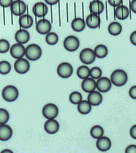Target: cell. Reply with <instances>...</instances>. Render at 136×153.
I'll return each mask as SVG.
<instances>
[{
  "mask_svg": "<svg viewBox=\"0 0 136 153\" xmlns=\"http://www.w3.org/2000/svg\"><path fill=\"white\" fill-rule=\"evenodd\" d=\"M128 80V75L127 73L121 69L114 71L111 76V81L114 85L117 87H122L126 84Z\"/></svg>",
  "mask_w": 136,
  "mask_h": 153,
  "instance_id": "obj_1",
  "label": "cell"
},
{
  "mask_svg": "<svg viewBox=\"0 0 136 153\" xmlns=\"http://www.w3.org/2000/svg\"><path fill=\"white\" fill-rule=\"evenodd\" d=\"M42 55V48L36 44H30L25 48V55L29 60L36 61L40 59Z\"/></svg>",
  "mask_w": 136,
  "mask_h": 153,
  "instance_id": "obj_2",
  "label": "cell"
},
{
  "mask_svg": "<svg viewBox=\"0 0 136 153\" xmlns=\"http://www.w3.org/2000/svg\"><path fill=\"white\" fill-rule=\"evenodd\" d=\"M19 96L18 88L13 85L6 86L2 91V97L4 100L8 102L15 101Z\"/></svg>",
  "mask_w": 136,
  "mask_h": 153,
  "instance_id": "obj_3",
  "label": "cell"
},
{
  "mask_svg": "<svg viewBox=\"0 0 136 153\" xmlns=\"http://www.w3.org/2000/svg\"><path fill=\"white\" fill-rule=\"evenodd\" d=\"M63 47L68 52H75L80 47V41L75 36H68L64 40Z\"/></svg>",
  "mask_w": 136,
  "mask_h": 153,
  "instance_id": "obj_4",
  "label": "cell"
},
{
  "mask_svg": "<svg viewBox=\"0 0 136 153\" xmlns=\"http://www.w3.org/2000/svg\"><path fill=\"white\" fill-rule=\"evenodd\" d=\"M74 68L68 62H63L57 67V74L61 78L67 79L72 75Z\"/></svg>",
  "mask_w": 136,
  "mask_h": 153,
  "instance_id": "obj_5",
  "label": "cell"
},
{
  "mask_svg": "<svg viewBox=\"0 0 136 153\" xmlns=\"http://www.w3.org/2000/svg\"><path fill=\"white\" fill-rule=\"evenodd\" d=\"M95 57L94 50L91 48L83 49L80 53V60L85 65L92 64L95 60Z\"/></svg>",
  "mask_w": 136,
  "mask_h": 153,
  "instance_id": "obj_6",
  "label": "cell"
},
{
  "mask_svg": "<svg viewBox=\"0 0 136 153\" xmlns=\"http://www.w3.org/2000/svg\"><path fill=\"white\" fill-rule=\"evenodd\" d=\"M58 108L54 104H48L45 105L43 109L42 114L43 116L47 119H55L58 115Z\"/></svg>",
  "mask_w": 136,
  "mask_h": 153,
  "instance_id": "obj_7",
  "label": "cell"
},
{
  "mask_svg": "<svg viewBox=\"0 0 136 153\" xmlns=\"http://www.w3.org/2000/svg\"><path fill=\"white\" fill-rule=\"evenodd\" d=\"M11 11L15 16H20L25 14L27 10V5L22 0H15L10 6Z\"/></svg>",
  "mask_w": 136,
  "mask_h": 153,
  "instance_id": "obj_8",
  "label": "cell"
},
{
  "mask_svg": "<svg viewBox=\"0 0 136 153\" xmlns=\"http://www.w3.org/2000/svg\"><path fill=\"white\" fill-rule=\"evenodd\" d=\"M14 68L18 74H27L30 68V62L27 59L23 58L17 59L14 63Z\"/></svg>",
  "mask_w": 136,
  "mask_h": 153,
  "instance_id": "obj_9",
  "label": "cell"
},
{
  "mask_svg": "<svg viewBox=\"0 0 136 153\" xmlns=\"http://www.w3.org/2000/svg\"><path fill=\"white\" fill-rule=\"evenodd\" d=\"M96 88L99 92H107L112 88V82L107 77H100L96 82Z\"/></svg>",
  "mask_w": 136,
  "mask_h": 153,
  "instance_id": "obj_10",
  "label": "cell"
},
{
  "mask_svg": "<svg viewBox=\"0 0 136 153\" xmlns=\"http://www.w3.org/2000/svg\"><path fill=\"white\" fill-rule=\"evenodd\" d=\"M36 30L38 33L41 35H47L51 30V23L46 19H42L39 20L36 25Z\"/></svg>",
  "mask_w": 136,
  "mask_h": 153,
  "instance_id": "obj_11",
  "label": "cell"
},
{
  "mask_svg": "<svg viewBox=\"0 0 136 153\" xmlns=\"http://www.w3.org/2000/svg\"><path fill=\"white\" fill-rule=\"evenodd\" d=\"M10 54L13 58L19 59L23 58L25 53V48L22 44L16 43L10 48Z\"/></svg>",
  "mask_w": 136,
  "mask_h": 153,
  "instance_id": "obj_12",
  "label": "cell"
},
{
  "mask_svg": "<svg viewBox=\"0 0 136 153\" xmlns=\"http://www.w3.org/2000/svg\"><path fill=\"white\" fill-rule=\"evenodd\" d=\"M96 143L97 148L101 152H106L111 149L112 146V142L111 139L106 136H102L97 139Z\"/></svg>",
  "mask_w": 136,
  "mask_h": 153,
  "instance_id": "obj_13",
  "label": "cell"
},
{
  "mask_svg": "<svg viewBox=\"0 0 136 153\" xmlns=\"http://www.w3.org/2000/svg\"><path fill=\"white\" fill-rule=\"evenodd\" d=\"M45 131L50 134H56L60 129V125L58 121L54 119H48L44 125Z\"/></svg>",
  "mask_w": 136,
  "mask_h": 153,
  "instance_id": "obj_14",
  "label": "cell"
},
{
  "mask_svg": "<svg viewBox=\"0 0 136 153\" xmlns=\"http://www.w3.org/2000/svg\"><path fill=\"white\" fill-rule=\"evenodd\" d=\"M48 7L43 2H38L35 3L33 7V14L38 18H42L46 16L48 13Z\"/></svg>",
  "mask_w": 136,
  "mask_h": 153,
  "instance_id": "obj_15",
  "label": "cell"
},
{
  "mask_svg": "<svg viewBox=\"0 0 136 153\" xmlns=\"http://www.w3.org/2000/svg\"><path fill=\"white\" fill-rule=\"evenodd\" d=\"M13 136V130L11 127L7 124L0 125V141H7Z\"/></svg>",
  "mask_w": 136,
  "mask_h": 153,
  "instance_id": "obj_16",
  "label": "cell"
},
{
  "mask_svg": "<svg viewBox=\"0 0 136 153\" xmlns=\"http://www.w3.org/2000/svg\"><path fill=\"white\" fill-rule=\"evenodd\" d=\"M89 10L92 14L99 15L104 10V4L100 0H93L90 3Z\"/></svg>",
  "mask_w": 136,
  "mask_h": 153,
  "instance_id": "obj_17",
  "label": "cell"
},
{
  "mask_svg": "<svg viewBox=\"0 0 136 153\" xmlns=\"http://www.w3.org/2000/svg\"><path fill=\"white\" fill-rule=\"evenodd\" d=\"M15 38L18 43L23 45L29 42L30 35L27 30L25 29L19 30L15 33Z\"/></svg>",
  "mask_w": 136,
  "mask_h": 153,
  "instance_id": "obj_18",
  "label": "cell"
},
{
  "mask_svg": "<svg viewBox=\"0 0 136 153\" xmlns=\"http://www.w3.org/2000/svg\"><path fill=\"white\" fill-rule=\"evenodd\" d=\"M87 100L92 105L98 106L102 102L103 96L99 91H94L89 93Z\"/></svg>",
  "mask_w": 136,
  "mask_h": 153,
  "instance_id": "obj_19",
  "label": "cell"
},
{
  "mask_svg": "<svg viewBox=\"0 0 136 153\" xmlns=\"http://www.w3.org/2000/svg\"><path fill=\"white\" fill-rule=\"evenodd\" d=\"M85 24L90 28L95 29L98 28L100 24V19L99 16L92 13L89 15L85 20Z\"/></svg>",
  "mask_w": 136,
  "mask_h": 153,
  "instance_id": "obj_20",
  "label": "cell"
},
{
  "mask_svg": "<svg viewBox=\"0 0 136 153\" xmlns=\"http://www.w3.org/2000/svg\"><path fill=\"white\" fill-rule=\"evenodd\" d=\"M82 90L87 93H90L96 88V82L92 78H86L82 82Z\"/></svg>",
  "mask_w": 136,
  "mask_h": 153,
  "instance_id": "obj_21",
  "label": "cell"
},
{
  "mask_svg": "<svg viewBox=\"0 0 136 153\" xmlns=\"http://www.w3.org/2000/svg\"><path fill=\"white\" fill-rule=\"evenodd\" d=\"M115 15L120 20H125L129 17V10L126 6L120 5L115 10Z\"/></svg>",
  "mask_w": 136,
  "mask_h": 153,
  "instance_id": "obj_22",
  "label": "cell"
},
{
  "mask_svg": "<svg viewBox=\"0 0 136 153\" xmlns=\"http://www.w3.org/2000/svg\"><path fill=\"white\" fill-rule=\"evenodd\" d=\"M19 24L24 29L30 28L33 24V19L29 15H23L19 17Z\"/></svg>",
  "mask_w": 136,
  "mask_h": 153,
  "instance_id": "obj_23",
  "label": "cell"
},
{
  "mask_svg": "<svg viewBox=\"0 0 136 153\" xmlns=\"http://www.w3.org/2000/svg\"><path fill=\"white\" fill-rule=\"evenodd\" d=\"M86 24L83 19L81 18H76L72 22L71 27L73 30L76 32H80L85 29Z\"/></svg>",
  "mask_w": 136,
  "mask_h": 153,
  "instance_id": "obj_24",
  "label": "cell"
},
{
  "mask_svg": "<svg viewBox=\"0 0 136 153\" xmlns=\"http://www.w3.org/2000/svg\"><path fill=\"white\" fill-rule=\"evenodd\" d=\"M77 105L78 111L83 115L88 114L92 110V105L88 100H82Z\"/></svg>",
  "mask_w": 136,
  "mask_h": 153,
  "instance_id": "obj_25",
  "label": "cell"
},
{
  "mask_svg": "<svg viewBox=\"0 0 136 153\" xmlns=\"http://www.w3.org/2000/svg\"><path fill=\"white\" fill-rule=\"evenodd\" d=\"M122 31V25L117 22H112L109 25L108 31L111 35L117 36L119 35Z\"/></svg>",
  "mask_w": 136,
  "mask_h": 153,
  "instance_id": "obj_26",
  "label": "cell"
},
{
  "mask_svg": "<svg viewBox=\"0 0 136 153\" xmlns=\"http://www.w3.org/2000/svg\"><path fill=\"white\" fill-rule=\"evenodd\" d=\"M94 52L97 58L103 59L108 55V48L104 45H99L95 48Z\"/></svg>",
  "mask_w": 136,
  "mask_h": 153,
  "instance_id": "obj_27",
  "label": "cell"
},
{
  "mask_svg": "<svg viewBox=\"0 0 136 153\" xmlns=\"http://www.w3.org/2000/svg\"><path fill=\"white\" fill-rule=\"evenodd\" d=\"M104 130L100 126H94L90 130V135L94 139H99L103 136Z\"/></svg>",
  "mask_w": 136,
  "mask_h": 153,
  "instance_id": "obj_28",
  "label": "cell"
},
{
  "mask_svg": "<svg viewBox=\"0 0 136 153\" xmlns=\"http://www.w3.org/2000/svg\"><path fill=\"white\" fill-rule=\"evenodd\" d=\"M90 68L86 65H82L78 68L77 71V76L81 79H85L90 76Z\"/></svg>",
  "mask_w": 136,
  "mask_h": 153,
  "instance_id": "obj_29",
  "label": "cell"
},
{
  "mask_svg": "<svg viewBox=\"0 0 136 153\" xmlns=\"http://www.w3.org/2000/svg\"><path fill=\"white\" fill-rule=\"evenodd\" d=\"M45 40L49 45H55L58 42V36L54 32H49L45 37Z\"/></svg>",
  "mask_w": 136,
  "mask_h": 153,
  "instance_id": "obj_30",
  "label": "cell"
},
{
  "mask_svg": "<svg viewBox=\"0 0 136 153\" xmlns=\"http://www.w3.org/2000/svg\"><path fill=\"white\" fill-rule=\"evenodd\" d=\"M11 70V66L10 63L6 61L3 60L0 62V74L5 75L8 74Z\"/></svg>",
  "mask_w": 136,
  "mask_h": 153,
  "instance_id": "obj_31",
  "label": "cell"
},
{
  "mask_svg": "<svg viewBox=\"0 0 136 153\" xmlns=\"http://www.w3.org/2000/svg\"><path fill=\"white\" fill-rule=\"evenodd\" d=\"M69 100L72 104L74 105H77L82 100V95L79 92H73L70 95Z\"/></svg>",
  "mask_w": 136,
  "mask_h": 153,
  "instance_id": "obj_32",
  "label": "cell"
},
{
  "mask_svg": "<svg viewBox=\"0 0 136 153\" xmlns=\"http://www.w3.org/2000/svg\"><path fill=\"white\" fill-rule=\"evenodd\" d=\"M10 119V114L8 111L4 109H0V125L8 123Z\"/></svg>",
  "mask_w": 136,
  "mask_h": 153,
  "instance_id": "obj_33",
  "label": "cell"
},
{
  "mask_svg": "<svg viewBox=\"0 0 136 153\" xmlns=\"http://www.w3.org/2000/svg\"><path fill=\"white\" fill-rule=\"evenodd\" d=\"M102 75V70L98 67H94L90 70V76L93 79H99Z\"/></svg>",
  "mask_w": 136,
  "mask_h": 153,
  "instance_id": "obj_34",
  "label": "cell"
},
{
  "mask_svg": "<svg viewBox=\"0 0 136 153\" xmlns=\"http://www.w3.org/2000/svg\"><path fill=\"white\" fill-rule=\"evenodd\" d=\"M10 48V43L4 39L0 40V53H5Z\"/></svg>",
  "mask_w": 136,
  "mask_h": 153,
  "instance_id": "obj_35",
  "label": "cell"
},
{
  "mask_svg": "<svg viewBox=\"0 0 136 153\" xmlns=\"http://www.w3.org/2000/svg\"><path fill=\"white\" fill-rule=\"evenodd\" d=\"M123 0H108L109 4L113 7H117V6L122 4Z\"/></svg>",
  "mask_w": 136,
  "mask_h": 153,
  "instance_id": "obj_36",
  "label": "cell"
},
{
  "mask_svg": "<svg viewBox=\"0 0 136 153\" xmlns=\"http://www.w3.org/2000/svg\"><path fill=\"white\" fill-rule=\"evenodd\" d=\"M13 0H0V6L3 8L10 7Z\"/></svg>",
  "mask_w": 136,
  "mask_h": 153,
  "instance_id": "obj_37",
  "label": "cell"
},
{
  "mask_svg": "<svg viewBox=\"0 0 136 153\" xmlns=\"http://www.w3.org/2000/svg\"><path fill=\"white\" fill-rule=\"evenodd\" d=\"M129 94L132 99H136V86L135 85L132 86L130 89H129Z\"/></svg>",
  "mask_w": 136,
  "mask_h": 153,
  "instance_id": "obj_38",
  "label": "cell"
},
{
  "mask_svg": "<svg viewBox=\"0 0 136 153\" xmlns=\"http://www.w3.org/2000/svg\"><path fill=\"white\" fill-rule=\"evenodd\" d=\"M136 152V146L130 145L126 148V153H135Z\"/></svg>",
  "mask_w": 136,
  "mask_h": 153,
  "instance_id": "obj_39",
  "label": "cell"
},
{
  "mask_svg": "<svg viewBox=\"0 0 136 153\" xmlns=\"http://www.w3.org/2000/svg\"><path fill=\"white\" fill-rule=\"evenodd\" d=\"M130 40L133 45H136V31H133L130 36Z\"/></svg>",
  "mask_w": 136,
  "mask_h": 153,
  "instance_id": "obj_40",
  "label": "cell"
},
{
  "mask_svg": "<svg viewBox=\"0 0 136 153\" xmlns=\"http://www.w3.org/2000/svg\"><path fill=\"white\" fill-rule=\"evenodd\" d=\"M130 135L133 139H136V125H134L131 128Z\"/></svg>",
  "mask_w": 136,
  "mask_h": 153,
  "instance_id": "obj_41",
  "label": "cell"
},
{
  "mask_svg": "<svg viewBox=\"0 0 136 153\" xmlns=\"http://www.w3.org/2000/svg\"><path fill=\"white\" fill-rule=\"evenodd\" d=\"M130 8L133 13H136V0H132L131 1Z\"/></svg>",
  "mask_w": 136,
  "mask_h": 153,
  "instance_id": "obj_42",
  "label": "cell"
},
{
  "mask_svg": "<svg viewBox=\"0 0 136 153\" xmlns=\"http://www.w3.org/2000/svg\"><path fill=\"white\" fill-rule=\"evenodd\" d=\"M46 3H47L49 5H55L56 4L58 3V2L59 1V0H45Z\"/></svg>",
  "mask_w": 136,
  "mask_h": 153,
  "instance_id": "obj_43",
  "label": "cell"
},
{
  "mask_svg": "<svg viewBox=\"0 0 136 153\" xmlns=\"http://www.w3.org/2000/svg\"><path fill=\"white\" fill-rule=\"evenodd\" d=\"M13 152L11 151H10V150H8V149H5V150H3L2 152H1V153H3V152Z\"/></svg>",
  "mask_w": 136,
  "mask_h": 153,
  "instance_id": "obj_44",
  "label": "cell"
}]
</instances>
